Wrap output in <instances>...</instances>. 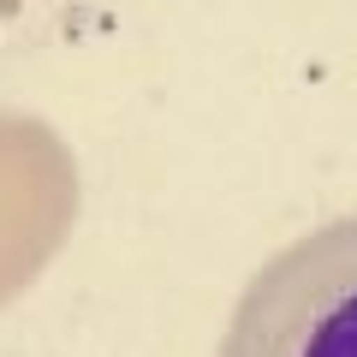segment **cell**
Here are the masks:
<instances>
[{
  "mask_svg": "<svg viewBox=\"0 0 357 357\" xmlns=\"http://www.w3.org/2000/svg\"><path fill=\"white\" fill-rule=\"evenodd\" d=\"M215 357H357V215L321 220L268 256Z\"/></svg>",
  "mask_w": 357,
  "mask_h": 357,
  "instance_id": "cell-1",
  "label": "cell"
}]
</instances>
